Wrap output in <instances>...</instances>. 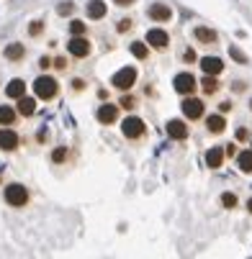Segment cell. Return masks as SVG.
<instances>
[{"label":"cell","mask_w":252,"mask_h":259,"mask_svg":"<svg viewBox=\"0 0 252 259\" xmlns=\"http://www.w3.org/2000/svg\"><path fill=\"white\" fill-rule=\"evenodd\" d=\"M59 95V80L54 77V75H39L33 80V98L36 100H44V103H49V100H54Z\"/></svg>","instance_id":"cell-1"},{"label":"cell","mask_w":252,"mask_h":259,"mask_svg":"<svg viewBox=\"0 0 252 259\" xmlns=\"http://www.w3.org/2000/svg\"><path fill=\"white\" fill-rule=\"evenodd\" d=\"M3 200L11 205V208H26L31 203V193L23 182H8L6 190H3Z\"/></svg>","instance_id":"cell-2"},{"label":"cell","mask_w":252,"mask_h":259,"mask_svg":"<svg viewBox=\"0 0 252 259\" xmlns=\"http://www.w3.org/2000/svg\"><path fill=\"white\" fill-rule=\"evenodd\" d=\"M121 136L126 139V141H141L144 136H147V123H144L139 116H126L124 121H121Z\"/></svg>","instance_id":"cell-3"},{"label":"cell","mask_w":252,"mask_h":259,"mask_svg":"<svg viewBox=\"0 0 252 259\" xmlns=\"http://www.w3.org/2000/svg\"><path fill=\"white\" fill-rule=\"evenodd\" d=\"M136 77H139L136 67H121L119 72H114V75H111V85L119 93H131V88L136 85Z\"/></svg>","instance_id":"cell-4"},{"label":"cell","mask_w":252,"mask_h":259,"mask_svg":"<svg viewBox=\"0 0 252 259\" xmlns=\"http://www.w3.org/2000/svg\"><path fill=\"white\" fill-rule=\"evenodd\" d=\"M172 88H175V93H177V95L191 98V95L201 88V82L191 75V72H180V75H175V77H172Z\"/></svg>","instance_id":"cell-5"},{"label":"cell","mask_w":252,"mask_h":259,"mask_svg":"<svg viewBox=\"0 0 252 259\" xmlns=\"http://www.w3.org/2000/svg\"><path fill=\"white\" fill-rule=\"evenodd\" d=\"M180 110H183L186 121H201L206 116V103L201 98H183V103H180Z\"/></svg>","instance_id":"cell-6"},{"label":"cell","mask_w":252,"mask_h":259,"mask_svg":"<svg viewBox=\"0 0 252 259\" xmlns=\"http://www.w3.org/2000/svg\"><path fill=\"white\" fill-rule=\"evenodd\" d=\"M119 116H121V108H119L116 103H100V105L95 108V121H98L100 126H114V123H119Z\"/></svg>","instance_id":"cell-7"},{"label":"cell","mask_w":252,"mask_h":259,"mask_svg":"<svg viewBox=\"0 0 252 259\" xmlns=\"http://www.w3.org/2000/svg\"><path fill=\"white\" fill-rule=\"evenodd\" d=\"M93 52V44L88 41V36H69L67 41V54L75 59H88Z\"/></svg>","instance_id":"cell-8"},{"label":"cell","mask_w":252,"mask_h":259,"mask_svg":"<svg viewBox=\"0 0 252 259\" xmlns=\"http://www.w3.org/2000/svg\"><path fill=\"white\" fill-rule=\"evenodd\" d=\"M21 144H23V139H21V134L16 128H0V152L3 154L18 152Z\"/></svg>","instance_id":"cell-9"},{"label":"cell","mask_w":252,"mask_h":259,"mask_svg":"<svg viewBox=\"0 0 252 259\" xmlns=\"http://www.w3.org/2000/svg\"><path fill=\"white\" fill-rule=\"evenodd\" d=\"M144 41H147L150 49H155V52H165L170 47V33L165 28H150L147 36H144Z\"/></svg>","instance_id":"cell-10"},{"label":"cell","mask_w":252,"mask_h":259,"mask_svg":"<svg viewBox=\"0 0 252 259\" xmlns=\"http://www.w3.org/2000/svg\"><path fill=\"white\" fill-rule=\"evenodd\" d=\"M147 18L155 21V23H170L172 21V8L162 0H155V3L147 8Z\"/></svg>","instance_id":"cell-11"},{"label":"cell","mask_w":252,"mask_h":259,"mask_svg":"<svg viewBox=\"0 0 252 259\" xmlns=\"http://www.w3.org/2000/svg\"><path fill=\"white\" fill-rule=\"evenodd\" d=\"M165 131H167V136H170L172 141H186V139L191 136V128H188V123H186L183 118H170V121L165 123Z\"/></svg>","instance_id":"cell-12"},{"label":"cell","mask_w":252,"mask_h":259,"mask_svg":"<svg viewBox=\"0 0 252 259\" xmlns=\"http://www.w3.org/2000/svg\"><path fill=\"white\" fill-rule=\"evenodd\" d=\"M198 64L203 69V75H208V77H219L222 72H224V62L219 57H201Z\"/></svg>","instance_id":"cell-13"},{"label":"cell","mask_w":252,"mask_h":259,"mask_svg":"<svg viewBox=\"0 0 252 259\" xmlns=\"http://www.w3.org/2000/svg\"><path fill=\"white\" fill-rule=\"evenodd\" d=\"M3 57H6V62H11V64H21V62L26 59V47H23V41H11V44L3 49Z\"/></svg>","instance_id":"cell-14"},{"label":"cell","mask_w":252,"mask_h":259,"mask_svg":"<svg viewBox=\"0 0 252 259\" xmlns=\"http://www.w3.org/2000/svg\"><path fill=\"white\" fill-rule=\"evenodd\" d=\"M206 131H208L211 136L224 134V131H227V118H224V113H211V116H206Z\"/></svg>","instance_id":"cell-15"},{"label":"cell","mask_w":252,"mask_h":259,"mask_svg":"<svg viewBox=\"0 0 252 259\" xmlns=\"http://www.w3.org/2000/svg\"><path fill=\"white\" fill-rule=\"evenodd\" d=\"M85 16L90 21H100L108 16V6H105V0H88V6H85Z\"/></svg>","instance_id":"cell-16"},{"label":"cell","mask_w":252,"mask_h":259,"mask_svg":"<svg viewBox=\"0 0 252 259\" xmlns=\"http://www.w3.org/2000/svg\"><path fill=\"white\" fill-rule=\"evenodd\" d=\"M18 110L13 108V105H0V128H13L16 123H18Z\"/></svg>","instance_id":"cell-17"},{"label":"cell","mask_w":252,"mask_h":259,"mask_svg":"<svg viewBox=\"0 0 252 259\" xmlns=\"http://www.w3.org/2000/svg\"><path fill=\"white\" fill-rule=\"evenodd\" d=\"M193 39L198 44H219V33H216L213 28H208V26H196L193 28Z\"/></svg>","instance_id":"cell-18"},{"label":"cell","mask_w":252,"mask_h":259,"mask_svg":"<svg viewBox=\"0 0 252 259\" xmlns=\"http://www.w3.org/2000/svg\"><path fill=\"white\" fill-rule=\"evenodd\" d=\"M6 98H11V100H21V98H26V80L13 77V80L6 85Z\"/></svg>","instance_id":"cell-19"},{"label":"cell","mask_w":252,"mask_h":259,"mask_svg":"<svg viewBox=\"0 0 252 259\" xmlns=\"http://www.w3.org/2000/svg\"><path fill=\"white\" fill-rule=\"evenodd\" d=\"M224 157H227V152L222 149V146H211V149L206 152V164L211 169H219L224 164Z\"/></svg>","instance_id":"cell-20"},{"label":"cell","mask_w":252,"mask_h":259,"mask_svg":"<svg viewBox=\"0 0 252 259\" xmlns=\"http://www.w3.org/2000/svg\"><path fill=\"white\" fill-rule=\"evenodd\" d=\"M16 110H18V116H23V118H31L33 113H36V98H21L18 103H16Z\"/></svg>","instance_id":"cell-21"},{"label":"cell","mask_w":252,"mask_h":259,"mask_svg":"<svg viewBox=\"0 0 252 259\" xmlns=\"http://www.w3.org/2000/svg\"><path fill=\"white\" fill-rule=\"evenodd\" d=\"M129 52H131V57L139 59V62H147V59H150V44H147V41H131V44H129Z\"/></svg>","instance_id":"cell-22"},{"label":"cell","mask_w":252,"mask_h":259,"mask_svg":"<svg viewBox=\"0 0 252 259\" xmlns=\"http://www.w3.org/2000/svg\"><path fill=\"white\" fill-rule=\"evenodd\" d=\"M234 162H237L239 172H244V175H252V149H244V152H239Z\"/></svg>","instance_id":"cell-23"},{"label":"cell","mask_w":252,"mask_h":259,"mask_svg":"<svg viewBox=\"0 0 252 259\" xmlns=\"http://www.w3.org/2000/svg\"><path fill=\"white\" fill-rule=\"evenodd\" d=\"M219 88H222L219 77H208V75H203V80H201V90H203V95H216V93H219Z\"/></svg>","instance_id":"cell-24"},{"label":"cell","mask_w":252,"mask_h":259,"mask_svg":"<svg viewBox=\"0 0 252 259\" xmlns=\"http://www.w3.org/2000/svg\"><path fill=\"white\" fill-rule=\"evenodd\" d=\"M52 162H54V164H67V162H69V149H67L64 144L54 146V152H52Z\"/></svg>","instance_id":"cell-25"},{"label":"cell","mask_w":252,"mask_h":259,"mask_svg":"<svg viewBox=\"0 0 252 259\" xmlns=\"http://www.w3.org/2000/svg\"><path fill=\"white\" fill-rule=\"evenodd\" d=\"M44 28H47L44 18H36V21L28 23V36H31V39H39V36L44 33Z\"/></svg>","instance_id":"cell-26"},{"label":"cell","mask_w":252,"mask_h":259,"mask_svg":"<svg viewBox=\"0 0 252 259\" xmlns=\"http://www.w3.org/2000/svg\"><path fill=\"white\" fill-rule=\"evenodd\" d=\"M85 33H88L85 21H78V18H72V21H69V36H85Z\"/></svg>","instance_id":"cell-27"},{"label":"cell","mask_w":252,"mask_h":259,"mask_svg":"<svg viewBox=\"0 0 252 259\" xmlns=\"http://www.w3.org/2000/svg\"><path fill=\"white\" fill-rule=\"evenodd\" d=\"M119 108H121V110H134V108H136V98H134L131 93H121Z\"/></svg>","instance_id":"cell-28"},{"label":"cell","mask_w":252,"mask_h":259,"mask_svg":"<svg viewBox=\"0 0 252 259\" xmlns=\"http://www.w3.org/2000/svg\"><path fill=\"white\" fill-rule=\"evenodd\" d=\"M237 203H239V198H237L234 193H222V205H224V208L232 210V208H237Z\"/></svg>","instance_id":"cell-29"},{"label":"cell","mask_w":252,"mask_h":259,"mask_svg":"<svg viewBox=\"0 0 252 259\" xmlns=\"http://www.w3.org/2000/svg\"><path fill=\"white\" fill-rule=\"evenodd\" d=\"M49 139H52V131L47 126H39V131H36V141H39V144H49Z\"/></svg>","instance_id":"cell-30"},{"label":"cell","mask_w":252,"mask_h":259,"mask_svg":"<svg viewBox=\"0 0 252 259\" xmlns=\"http://www.w3.org/2000/svg\"><path fill=\"white\" fill-rule=\"evenodd\" d=\"M183 62H186V64H193V62H201V59L196 57V52H193L191 47H186V49H183Z\"/></svg>","instance_id":"cell-31"},{"label":"cell","mask_w":252,"mask_h":259,"mask_svg":"<svg viewBox=\"0 0 252 259\" xmlns=\"http://www.w3.org/2000/svg\"><path fill=\"white\" fill-rule=\"evenodd\" d=\"M54 69H57V72H67V69H69L67 57H54Z\"/></svg>","instance_id":"cell-32"},{"label":"cell","mask_w":252,"mask_h":259,"mask_svg":"<svg viewBox=\"0 0 252 259\" xmlns=\"http://www.w3.org/2000/svg\"><path fill=\"white\" fill-rule=\"evenodd\" d=\"M88 88V82L83 80V77H75V80H72V93H83Z\"/></svg>","instance_id":"cell-33"},{"label":"cell","mask_w":252,"mask_h":259,"mask_svg":"<svg viewBox=\"0 0 252 259\" xmlns=\"http://www.w3.org/2000/svg\"><path fill=\"white\" fill-rule=\"evenodd\" d=\"M131 26H134V21H131V18H121V21H119V26H116V31H119V33H124V31H131Z\"/></svg>","instance_id":"cell-34"},{"label":"cell","mask_w":252,"mask_h":259,"mask_svg":"<svg viewBox=\"0 0 252 259\" xmlns=\"http://www.w3.org/2000/svg\"><path fill=\"white\" fill-rule=\"evenodd\" d=\"M229 54H232V57H234L239 64H247V54H244V52H239L237 47H232V49H229Z\"/></svg>","instance_id":"cell-35"},{"label":"cell","mask_w":252,"mask_h":259,"mask_svg":"<svg viewBox=\"0 0 252 259\" xmlns=\"http://www.w3.org/2000/svg\"><path fill=\"white\" fill-rule=\"evenodd\" d=\"M39 67H42V72L47 75V69L54 67V59H52V57H39Z\"/></svg>","instance_id":"cell-36"},{"label":"cell","mask_w":252,"mask_h":259,"mask_svg":"<svg viewBox=\"0 0 252 259\" xmlns=\"http://www.w3.org/2000/svg\"><path fill=\"white\" fill-rule=\"evenodd\" d=\"M57 11H59V13H62V16H64V13H67V16H69V13H72V11H75V6H72V3H62V6H59V8H57Z\"/></svg>","instance_id":"cell-37"},{"label":"cell","mask_w":252,"mask_h":259,"mask_svg":"<svg viewBox=\"0 0 252 259\" xmlns=\"http://www.w3.org/2000/svg\"><path fill=\"white\" fill-rule=\"evenodd\" d=\"M224 152H227V157H234V159H237V154H239L234 144H229V146H227V149H224Z\"/></svg>","instance_id":"cell-38"},{"label":"cell","mask_w":252,"mask_h":259,"mask_svg":"<svg viewBox=\"0 0 252 259\" xmlns=\"http://www.w3.org/2000/svg\"><path fill=\"white\" fill-rule=\"evenodd\" d=\"M114 3L119 6V8H129V6H134L136 0H114Z\"/></svg>","instance_id":"cell-39"},{"label":"cell","mask_w":252,"mask_h":259,"mask_svg":"<svg viewBox=\"0 0 252 259\" xmlns=\"http://www.w3.org/2000/svg\"><path fill=\"white\" fill-rule=\"evenodd\" d=\"M249 134H247V128H237V141H244Z\"/></svg>","instance_id":"cell-40"},{"label":"cell","mask_w":252,"mask_h":259,"mask_svg":"<svg viewBox=\"0 0 252 259\" xmlns=\"http://www.w3.org/2000/svg\"><path fill=\"white\" fill-rule=\"evenodd\" d=\"M219 110H222V113H229V110H232V103H229V100H224V103L219 105Z\"/></svg>","instance_id":"cell-41"},{"label":"cell","mask_w":252,"mask_h":259,"mask_svg":"<svg viewBox=\"0 0 252 259\" xmlns=\"http://www.w3.org/2000/svg\"><path fill=\"white\" fill-rule=\"evenodd\" d=\"M247 210H249V213H252V198H249V200H247Z\"/></svg>","instance_id":"cell-42"},{"label":"cell","mask_w":252,"mask_h":259,"mask_svg":"<svg viewBox=\"0 0 252 259\" xmlns=\"http://www.w3.org/2000/svg\"><path fill=\"white\" fill-rule=\"evenodd\" d=\"M249 110H252V100H249Z\"/></svg>","instance_id":"cell-43"},{"label":"cell","mask_w":252,"mask_h":259,"mask_svg":"<svg viewBox=\"0 0 252 259\" xmlns=\"http://www.w3.org/2000/svg\"><path fill=\"white\" fill-rule=\"evenodd\" d=\"M249 144H252V139H249ZM249 149H252V146H249Z\"/></svg>","instance_id":"cell-44"}]
</instances>
